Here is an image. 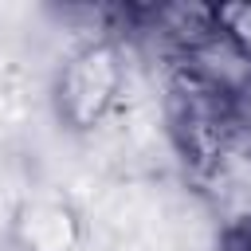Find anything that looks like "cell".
<instances>
[{"instance_id": "1", "label": "cell", "mask_w": 251, "mask_h": 251, "mask_svg": "<svg viewBox=\"0 0 251 251\" xmlns=\"http://www.w3.org/2000/svg\"><path fill=\"white\" fill-rule=\"evenodd\" d=\"M114 90H118V55L106 43H98L71 59L59 82V102L75 126H90L94 118H102Z\"/></svg>"}, {"instance_id": "2", "label": "cell", "mask_w": 251, "mask_h": 251, "mask_svg": "<svg viewBox=\"0 0 251 251\" xmlns=\"http://www.w3.org/2000/svg\"><path fill=\"white\" fill-rule=\"evenodd\" d=\"M16 235L24 251H71L78 239V220L63 200H31L16 216Z\"/></svg>"}]
</instances>
